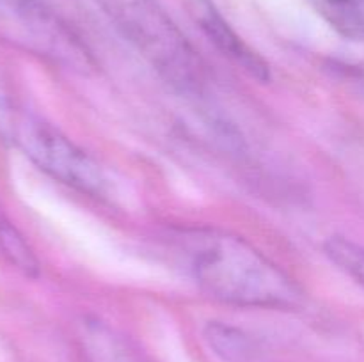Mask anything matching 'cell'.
I'll return each instance as SVG.
<instances>
[{"mask_svg":"<svg viewBox=\"0 0 364 362\" xmlns=\"http://www.w3.org/2000/svg\"><path fill=\"white\" fill-rule=\"evenodd\" d=\"M326 20L340 34L364 41V0H316Z\"/></svg>","mask_w":364,"mask_h":362,"instance_id":"obj_8","label":"cell"},{"mask_svg":"<svg viewBox=\"0 0 364 362\" xmlns=\"http://www.w3.org/2000/svg\"><path fill=\"white\" fill-rule=\"evenodd\" d=\"M0 39L64 70L96 67L84 39L41 0H0Z\"/></svg>","mask_w":364,"mask_h":362,"instance_id":"obj_4","label":"cell"},{"mask_svg":"<svg viewBox=\"0 0 364 362\" xmlns=\"http://www.w3.org/2000/svg\"><path fill=\"white\" fill-rule=\"evenodd\" d=\"M80 339L91 362H149L135 344L98 319L84 323Z\"/></svg>","mask_w":364,"mask_h":362,"instance_id":"obj_6","label":"cell"},{"mask_svg":"<svg viewBox=\"0 0 364 362\" xmlns=\"http://www.w3.org/2000/svg\"><path fill=\"white\" fill-rule=\"evenodd\" d=\"M205 339L208 346L226 362H255L259 348L251 336L237 327L210 322L205 327Z\"/></svg>","mask_w":364,"mask_h":362,"instance_id":"obj_7","label":"cell"},{"mask_svg":"<svg viewBox=\"0 0 364 362\" xmlns=\"http://www.w3.org/2000/svg\"><path fill=\"white\" fill-rule=\"evenodd\" d=\"M116 31L174 89L198 92L205 62L156 0H95Z\"/></svg>","mask_w":364,"mask_h":362,"instance_id":"obj_2","label":"cell"},{"mask_svg":"<svg viewBox=\"0 0 364 362\" xmlns=\"http://www.w3.org/2000/svg\"><path fill=\"white\" fill-rule=\"evenodd\" d=\"M176 251L199 290L224 304L291 309L302 302L295 280L237 234L210 227L181 231Z\"/></svg>","mask_w":364,"mask_h":362,"instance_id":"obj_1","label":"cell"},{"mask_svg":"<svg viewBox=\"0 0 364 362\" xmlns=\"http://www.w3.org/2000/svg\"><path fill=\"white\" fill-rule=\"evenodd\" d=\"M0 130L36 167L59 183L89 195H102L105 190L102 167L48 121L14 103H4Z\"/></svg>","mask_w":364,"mask_h":362,"instance_id":"obj_3","label":"cell"},{"mask_svg":"<svg viewBox=\"0 0 364 362\" xmlns=\"http://www.w3.org/2000/svg\"><path fill=\"white\" fill-rule=\"evenodd\" d=\"M0 251L11 265L28 277H38L39 263L20 231L0 213Z\"/></svg>","mask_w":364,"mask_h":362,"instance_id":"obj_9","label":"cell"},{"mask_svg":"<svg viewBox=\"0 0 364 362\" xmlns=\"http://www.w3.org/2000/svg\"><path fill=\"white\" fill-rule=\"evenodd\" d=\"M196 14L201 28L208 35L210 41L217 46L223 55L233 60L238 67L251 75L259 82L270 80V67L256 50H252L226 20L213 7L210 0H196Z\"/></svg>","mask_w":364,"mask_h":362,"instance_id":"obj_5","label":"cell"}]
</instances>
